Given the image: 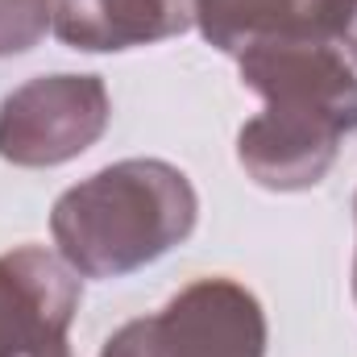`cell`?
Here are the masks:
<instances>
[{"instance_id":"1","label":"cell","mask_w":357,"mask_h":357,"mask_svg":"<svg viewBox=\"0 0 357 357\" xmlns=\"http://www.w3.org/2000/svg\"><path fill=\"white\" fill-rule=\"evenodd\" d=\"M266 108L241 125L237 162L266 191H307L357 133V71L333 42H274L237 59Z\"/></svg>"},{"instance_id":"2","label":"cell","mask_w":357,"mask_h":357,"mask_svg":"<svg viewBox=\"0 0 357 357\" xmlns=\"http://www.w3.org/2000/svg\"><path fill=\"white\" fill-rule=\"evenodd\" d=\"M195 220L199 195L175 162L125 158L54 199L50 237L79 278H125L183 245Z\"/></svg>"},{"instance_id":"3","label":"cell","mask_w":357,"mask_h":357,"mask_svg":"<svg viewBox=\"0 0 357 357\" xmlns=\"http://www.w3.org/2000/svg\"><path fill=\"white\" fill-rule=\"evenodd\" d=\"M266 312L237 278H195L154 316L121 324L100 357H266Z\"/></svg>"},{"instance_id":"4","label":"cell","mask_w":357,"mask_h":357,"mask_svg":"<svg viewBox=\"0 0 357 357\" xmlns=\"http://www.w3.org/2000/svg\"><path fill=\"white\" fill-rule=\"evenodd\" d=\"M112 100L100 75H38L0 100V158L25 171L63 167L104 137Z\"/></svg>"},{"instance_id":"5","label":"cell","mask_w":357,"mask_h":357,"mask_svg":"<svg viewBox=\"0 0 357 357\" xmlns=\"http://www.w3.org/2000/svg\"><path fill=\"white\" fill-rule=\"evenodd\" d=\"M79 274L42 245L0 254V357H71Z\"/></svg>"},{"instance_id":"6","label":"cell","mask_w":357,"mask_h":357,"mask_svg":"<svg viewBox=\"0 0 357 357\" xmlns=\"http://www.w3.org/2000/svg\"><path fill=\"white\" fill-rule=\"evenodd\" d=\"M354 0H195V25L208 46L241 59L274 42H333Z\"/></svg>"},{"instance_id":"7","label":"cell","mask_w":357,"mask_h":357,"mask_svg":"<svg viewBox=\"0 0 357 357\" xmlns=\"http://www.w3.org/2000/svg\"><path fill=\"white\" fill-rule=\"evenodd\" d=\"M195 25V0H54V38L84 54L133 50Z\"/></svg>"},{"instance_id":"8","label":"cell","mask_w":357,"mask_h":357,"mask_svg":"<svg viewBox=\"0 0 357 357\" xmlns=\"http://www.w3.org/2000/svg\"><path fill=\"white\" fill-rule=\"evenodd\" d=\"M54 21V0H0V59L33 50Z\"/></svg>"},{"instance_id":"9","label":"cell","mask_w":357,"mask_h":357,"mask_svg":"<svg viewBox=\"0 0 357 357\" xmlns=\"http://www.w3.org/2000/svg\"><path fill=\"white\" fill-rule=\"evenodd\" d=\"M337 46H341V54L349 63H357V0H354V8H349V17H345V29H341Z\"/></svg>"},{"instance_id":"10","label":"cell","mask_w":357,"mask_h":357,"mask_svg":"<svg viewBox=\"0 0 357 357\" xmlns=\"http://www.w3.org/2000/svg\"><path fill=\"white\" fill-rule=\"evenodd\" d=\"M354 212H357V199H354ZM354 299H357V254H354Z\"/></svg>"}]
</instances>
